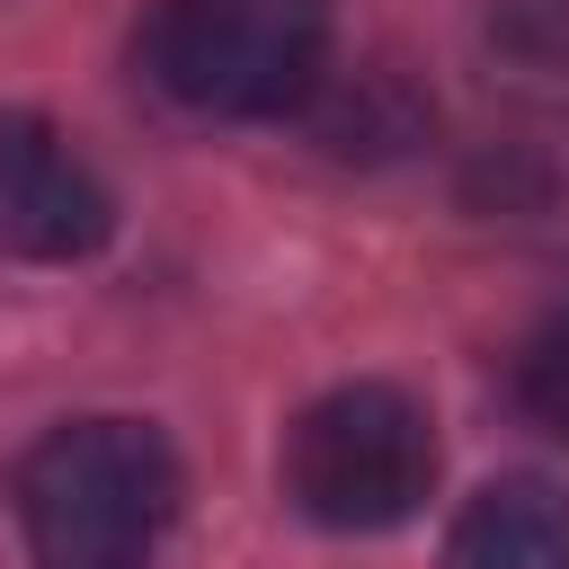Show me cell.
Returning a JSON list of instances; mask_svg holds the SVG:
<instances>
[{
    "instance_id": "cell-6",
    "label": "cell",
    "mask_w": 569,
    "mask_h": 569,
    "mask_svg": "<svg viewBox=\"0 0 569 569\" xmlns=\"http://www.w3.org/2000/svg\"><path fill=\"white\" fill-rule=\"evenodd\" d=\"M516 400L533 427L569 436V311H551L525 347H516Z\"/></svg>"
},
{
    "instance_id": "cell-1",
    "label": "cell",
    "mask_w": 569,
    "mask_h": 569,
    "mask_svg": "<svg viewBox=\"0 0 569 569\" xmlns=\"http://www.w3.org/2000/svg\"><path fill=\"white\" fill-rule=\"evenodd\" d=\"M178 453L142 418H71L18 471L36 569H142L178 525Z\"/></svg>"
},
{
    "instance_id": "cell-3",
    "label": "cell",
    "mask_w": 569,
    "mask_h": 569,
    "mask_svg": "<svg viewBox=\"0 0 569 569\" xmlns=\"http://www.w3.org/2000/svg\"><path fill=\"white\" fill-rule=\"evenodd\" d=\"M436 489V427L400 382H338L284 427V498L329 533H382Z\"/></svg>"
},
{
    "instance_id": "cell-4",
    "label": "cell",
    "mask_w": 569,
    "mask_h": 569,
    "mask_svg": "<svg viewBox=\"0 0 569 569\" xmlns=\"http://www.w3.org/2000/svg\"><path fill=\"white\" fill-rule=\"evenodd\" d=\"M116 231L107 178L44 124V116H0V258H89Z\"/></svg>"
},
{
    "instance_id": "cell-5",
    "label": "cell",
    "mask_w": 569,
    "mask_h": 569,
    "mask_svg": "<svg viewBox=\"0 0 569 569\" xmlns=\"http://www.w3.org/2000/svg\"><path fill=\"white\" fill-rule=\"evenodd\" d=\"M445 569H569V489L533 471L489 480L462 507Z\"/></svg>"
},
{
    "instance_id": "cell-2",
    "label": "cell",
    "mask_w": 569,
    "mask_h": 569,
    "mask_svg": "<svg viewBox=\"0 0 569 569\" xmlns=\"http://www.w3.org/2000/svg\"><path fill=\"white\" fill-rule=\"evenodd\" d=\"M133 53L196 116H284L329 62V0H151Z\"/></svg>"
}]
</instances>
